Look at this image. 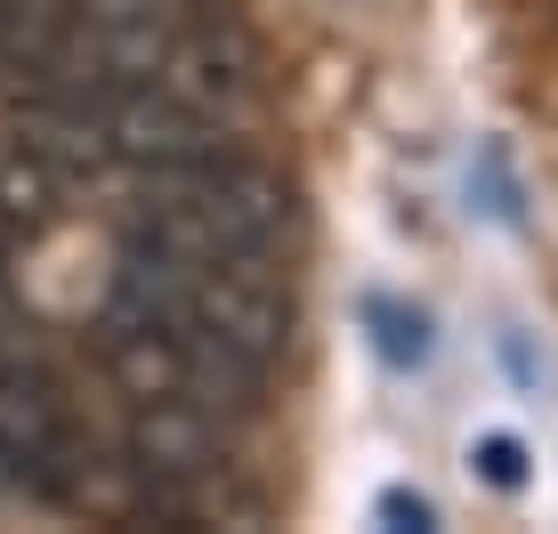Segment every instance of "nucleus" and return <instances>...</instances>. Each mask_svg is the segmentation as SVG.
I'll return each instance as SVG.
<instances>
[{"label": "nucleus", "instance_id": "obj_1", "mask_svg": "<svg viewBox=\"0 0 558 534\" xmlns=\"http://www.w3.org/2000/svg\"><path fill=\"white\" fill-rule=\"evenodd\" d=\"M122 478H130L122 519H170V526L219 519L227 510V478H235L227 413L195 405V397H130Z\"/></svg>", "mask_w": 558, "mask_h": 534}, {"label": "nucleus", "instance_id": "obj_2", "mask_svg": "<svg viewBox=\"0 0 558 534\" xmlns=\"http://www.w3.org/2000/svg\"><path fill=\"white\" fill-rule=\"evenodd\" d=\"M154 82L170 89V98H186L195 113L210 122L243 130L259 106V41L243 33V16L227 9V0H195V9L170 25V49L162 65H154Z\"/></svg>", "mask_w": 558, "mask_h": 534}, {"label": "nucleus", "instance_id": "obj_3", "mask_svg": "<svg viewBox=\"0 0 558 534\" xmlns=\"http://www.w3.org/2000/svg\"><path fill=\"white\" fill-rule=\"evenodd\" d=\"M98 365L122 397H195V365H186V324L138 308V300H113L98 316Z\"/></svg>", "mask_w": 558, "mask_h": 534}, {"label": "nucleus", "instance_id": "obj_4", "mask_svg": "<svg viewBox=\"0 0 558 534\" xmlns=\"http://www.w3.org/2000/svg\"><path fill=\"white\" fill-rule=\"evenodd\" d=\"M470 470H477V478H486V486L518 494V486H526V446L494 429V437H477V446H470Z\"/></svg>", "mask_w": 558, "mask_h": 534}, {"label": "nucleus", "instance_id": "obj_5", "mask_svg": "<svg viewBox=\"0 0 558 534\" xmlns=\"http://www.w3.org/2000/svg\"><path fill=\"white\" fill-rule=\"evenodd\" d=\"M373 324H380V349H389L397 365H421V356H429V340H421V316L389 308V300H373Z\"/></svg>", "mask_w": 558, "mask_h": 534}, {"label": "nucleus", "instance_id": "obj_6", "mask_svg": "<svg viewBox=\"0 0 558 534\" xmlns=\"http://www.w3.org/2000/svg\"><path fill=\"white\" fill-rule=\"evenodd\" d=\"M373 519H380V526L421 534V526H437V502H429V494H413V486H389V494L373 502Z\"/></svg>", "mask_w": 558, "mask_h": 534}]
</instances>
